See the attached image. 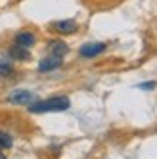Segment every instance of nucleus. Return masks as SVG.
<instances>
[{"instance_id":"5","label":"nucleus","mask_w":157,"mask_h":159,"mask_svg":"<svg viewBox=\"0 0 157 159\" xmlns=\"http://www.w3.org/2000/svg\"><path fill=\"white\" fill-rule=\"evenodd\" d=\"M61 63H63V58H61V56L50 54V56H46V58H42V60L38 61V71H40V73L54 71V69H58V67H61Z\"/></svg>"},{"instance_id":"1","label":"nucleus","mask_w":157,"mask_h":159,"mask_svg":"<svg viewBox=\"0 0 157 159\" xmlns=\"http://www.w3.org/2000/svg\"><path fill=\"white\" fill-rule=\"evenodd\" d=\"M71 107V100L67 96H52L46 100H35L29 104L31 113H48V111H65Z\"/></svg>"},{"instance_id":"8","label":"nucleus","mask_w":157,"mask_h":159,"mask_svg":"<svg viewBox=\"0 0 157 159\" xmlns=\"http://www.w3.org/2000/svg\"><path fill=\"white\" fill-rule=\"evenodd\" d=\"M48 52L50 54H54V56H63L69 52V46L63 42V40H60V39H54V40H50L48 42Z\"/></svg>"},{"instance_id":"11","label":"nucleus","mask_w":157,"mask_h":159,"mask_svg":"<svg viewBox=\"0 0 157 159\" xmlns=\"http://www.w3.org/2000/svg\"><path fill=\"white\" fill-rule=\"evenodd\" d=\"M155 84H157L155 81H148V83H140V84H138V88H142V90H153V88H155Z\"/></svg>"},{"instance_id":"4","label":"nucleus","mask_w":157,"mask_h":159,"mask_svg":"<svg viewBox=\"0 0 157 159\" xmlns=\"http://www.w3.org/2000/svg\"><path fill=\"white\" fill-rule=\"evenodd\" d=\"M105 50V42H86L81 46V50H78V54H81V58H96V56H100Z\"/></svg>"},{"instance_id":"7","label":"nucleus","mask_w":157,"mask_h":159,"mask_svg":"<svg viewBox=\"0 0 157 159\" xmlns=\"http://www.w3.org/2000/svg\"><path fill=\"white\" fill-rule=\"evenodd\" d=\"M8 58H12L16 61H27L31 58V52L23 46H19V44H12L8 48Z\"/></svg>"},{"instance_id":"2","label":"nucleus","mask_w":157,"mask_h":159,"mask_svg":"<svg viewBox=\"0 0 157 159\" xmlns=\"http://www.w3.org/2000/svg\"><path fill=\"white\" fill-rule=\"evenodd\" d=\"M35 100H37V96H35V92H31V90H14V92L8 94V98H6V102L16 104V106H29Z\"/></svg>"},{"instance_id":"3","label":"nucleus","mask_w":157,"mask_h":159,"mask_svg":"<svg viewBox=\"0 0 157 159\" xmlns=\"http://www.w3.org/2000/svg\"><path fill=\"white\" fill-rule=\"evenodd\" d=\"M50 29L60 33V35H73V33L78 31V25L75 19H60V21H54L50 25Z\"/></svg>"},{"instance_id":"6","label":"nucleus","mask_w":157,"mask_h":159,"mask_svg":"<svg viewBox=\"0 0 157 159\" xmlns=\"http://www.w3.org/2000/svg\"><path fill=\"white\" fill-rule=\"evenodd\" d=\"M35 42H37V37H35V33H31V31H19L14 39V44H19V46H23L27 50H31L35 46Z\"/></svg>"},{"instance_id":"10","label":"nucleus","mask_w":157,"mask_h":159,"mask_svg":"<svg viewBox=\"0 0 157 159\" xmlns=\"http://www.w3.org/2000/svg\"><path fill=\"white\" fill-rule=\"evenodd\" d=\"M14 73V65L8 61V58H2L0 60V75L2 77H12Z\"/></svg>"},{"instance_id":"9","label":"nucleus","mask_w":157,"mask_h":159,"mask_svg":"<svg viewBox=\"0 0 157 159\" xmlns=\"http://www.w3.org/2000/svg\"><path fill=\"white\" fill-rule=\"evenodd\" d=\"M12 146H14L12 134L6 132V130H0V150H10Z\"/></svg>"},{"instance_id":"12","label":"nucleus","mask_w":157,"mask_h":159,"mask_svg":"<svg viewBox=\"0 0 157 159\" xmlns=\"http://www.w3.org/2000/svg\"><path fill=\"white\" fill-rule=\"evenodd\" d=\"M0 159H4V155H2V153H0Z\"/></svg>"}]
</instances>
